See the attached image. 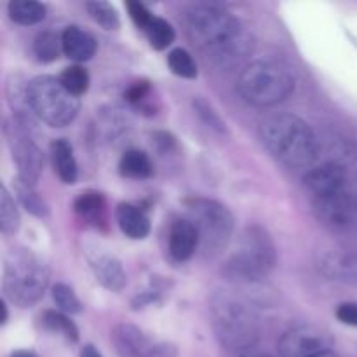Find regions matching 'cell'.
Listing matches in <instances>:
<instances>
[{
  "label": "cell",
  "mask_w": 357,
  "mask_h": 357,
  "mask_svg": "<svg viewBox=\"0 0 357 357\" xmlns=\"http://www.w3.org/2000/svg\"><path fill=\"white\" fill-rule=\"evenodd\" d=\"M185 26L195 47L220 66H234L253 51V37L243 21L213 3L192 6Z\"/></svg>",
  "instance_id": "cell-1"
},
{
  "label": "cell",
  "mask_w": 357,
  "mask_h": 357,
  "mask_svg": "<svg viewBox=\"0 0 357 357\" xmlns=\"http://www.w3.org/2000/svg\"><path fill=\"white\" fill-rule=\"evenodd\" d=\"M260 138L268 152L288 167H310L321 155V139L296 115L267 117L260 124Z\"/></svg>",
  "instance_id": "cell-2"
},
{
  "label": "cell",
  "mask_w": 357,
  "mask_h": 357,
  "mask_svg": "<svg viewBox=\"0 0 357 357\" xmlns=\"http://www.w3.org/2000/svg\"><path fill=\"white\" fill-rule=\"evenodd\" d=\"M213 330L220 345L230 352L248 351L260 338V317L257 310L232 291H218L211 298Z\"/></svg>",
  "instance_id": "cell-3"
},
{
  "label": "cell",
  "mask_w": 357,
  "mask_h": 357,
  "mask_svg": "<svg viewBox=\"0 0 357 357\" xmlns=\"http://www.w3.org/2000/svg\"><path fill=\"white\" fill-rule=\"evenodd\" d=\"M275 265V248L271 236L260 227L241 234L237 246L223 261L222 274L230 281L257 282L267 278Z\"/></svg>",
  "instance_id": "cell-4"
},
{
  "label": "cell",
  "mask_w": 357,
  "mask_h": 357,
  "mask_svg": "<svg viewBox=\"0 0 357 357\" xmlns=\"http://www.w3.org/2000/svg\"><path fill=\"white\" fill-rule=\"evenodd\" d=\"M49 268L28 250H13L3 260V293L20 307H31L49 286Z\"/></svg>",
  "instance_id": "cell-5"
},
{
  "label": "cell",
  "mask_w": 357,
  "mask_h": 357,
  "mask_svg": "<svg viewBox=\"0 0 357 357\" xmlns=\"http://www.w3.org/2000/svg\"><path fill=\"white\" fill-rule=\"evenodd\" d=\"M239 93L255 107H272L284 101L295 91L291 72L274 61H255L239 77Z\"/></svg>",
  "instance_id": "cell-6"
},
{
  "label": "cell",
  "mask_w": 357,
  "mask_h": 357,
  "mask_svg": "<svg viewBox=\"0 0 357 357\" xmlns=\"http://www.w3.org/2000/svg\"><path fill=\"white\" fill-rule=\"evenodd\" d=\"M28 107L51 128H65L80 110L79 98L73 96L59 79L49 75L35 77L26 87Z\"/></svg>",
  "instance_id": "cell-7"
},
{
  "label": "cell",
  "mask_w": 357,
  "mask_h": 357,
  "mask_svg": "<svg viewBox=\"0 0 357 357\" xmlns=\"http://www.w3.org/2000/svg\"><path fill=\"white\" fill-rule=\"evenodd\" d=\"M188 220L195 225L206 255L215 257L225 250L234 232V216L220 202L204 197H190L185 201Z\"/></svg>",
  "instance_id": "cell-8"
},
{
  "label": "cell",
  "mask_w": 357,
  "mask_h": 357,
  "mask_svg": "<svg viewBox=\"0 0 357 357\" xmlns=\"http://www.w3.org/2000/svg\"><path fill=\"white\" fill-rule=\"evenodd\" d=\"M314 213L317 220L335 234H357V194L342 192L331 197L316 199Z\"/></svg>",
  "instance_id": "cell-9"
},
{
  "label": "cell",
  "mask_w": 357,
  "mask_h": 357,
  "mask_svg": "<svg viewBox=\"0 0 357 357\" xmlns=\"http://www.w3.org/2000/svg\"><path fill=\"white\" fill-rule=\"evenodd\" d=\"M330 349H333L330 335L310 324H302L286 331L279 340L281 357H314Z\"/></svg>",
  "instance_id": "cell-10"
},
{
  "label": "cell",
  "mask_w": 357,
  "mask_h": 357,
  "mask_svg": "<svg viewBox=\"0 0 357 357\" xmlns=\"http://www.w3.org/2000/svg\"><path fill=\"white\" fill-rule=\"evenodd\" d=\"M112 338L121 357H176L173 345L155 344L132 324H119Z\"/></svg>",
  "instance_id": "cell-11"
},
{
  "label": "cell",
  "mask_w": 357,
  "mask_h": 357,
  "mask_svg": "<svg viewBox=\"0 0 357 357\" xmlns=\"http://www.w3.org/2000/svg\"><path fill=\"white\" fill-rule=\"evenodd\" d=\"M9 143L10 150H13V159L17 166V173H20V180L35 187L44 171V155H42L40 149L21 131H13Z\"/></svg>",
  "instance_id": "cell-12"
},
{
  "label": "cell",
  "mask_w": 357,
  "mask_h": 357,
  "mask_svg": "<svg viewBox=\"0 0 357 357\" xmlns=\"http://www.w3.org/2000/svg\"><path fill=\"white\" fill-rule=\"evenodd\" d=\"M305 185L316 199L331 197L347 190V173L345 167L335 162H324L305 174Z\"/></svg>",
  "instance_id": "cell-13"
},
{
  "label": "cell",
  "mask_w": 357,
  "mask_h": 357,
  "mask_svg": "<svg viewBox=\"0 0 357 357\" xmlns=\"http://www.w3.org/2000/svg\"><path fill=\"white\" fill-rule=\"evenodd\" d=\"M319 271L337 281L357 282V253L347 250H330L319 255Z\"/></svg>",
  "instance_id": "cell-14"
},
{
  "label": "cell",
  "mask_w": 357,
  "mask_h": 357,
  "mask_svg": "<svg viewBox=\"0 0 357 357\" xmlns=\"http://www.w3.org/2000/svg\"><path fill=\"white\" fill-rule=\"evenodd\" d=\"M201 248V239L194 223L188 218L176 220L169 229V255L176 261H187Z\"/></svg>",
  "instance_id": "cell-15"
},
{
  "label": "cell",
  "mask_w": 357,
  "mask_h": 357,
  "mask_svg": "<svg viewBox=\"0 0 357 357\" xmlns=\"http://www.w3.org/2000/svg\"><path fill=\"white\" fill-rule=\"evenodd\" d=\"M63 52L73 61H87L96 54V40L91 33L79 26H68L61 33Z\"/></svg>",
  "instance_id": "cell-16"
},
{
  "label": "cell",
  "mask_w": 357,
  "mask_h": 357,
  "mask_svg": "<svg viewBox=\"0 0 357 357\" xmlns=\"http://www.w3.org/2000/svg\"><path fill=\"white\" fill-rule=\"evenodd\" d=\"M94 275L98 281L110 291H121L126 286V272L122 268L121 261L110 255H100L94 260H91Z\"/></svg>",
  "instance_id": "cell-17"
},
{
  "label": "cell",
  "mask_w": 357,
  "mask_h": 357,
  "mask_svg": "<svg viewBox=\"0 0 357 357\" xmlns=\"http://www.w3.org/2000/svg\"><path fill=\"white\" fill-rule=\"evenodd\" d=\"M122 232L131 239H145L150 234V220L142 208L132 204H121L115 211Z\"/></svg>",
  "instance_id": "cell-18"
},
{
  "label": "cell",
  "mask_w": 357,
  "mask_h": 357,
  "mask_svg": "<svg viewBox=\"0 0 357 357\" xmlns=\"http://www.w3.org/2000/svg\"><path fill=\"white\" fill-rule=\"evenodd\" d=\"M51 153L54 169L58 173V176L61 178L63 183H75L77 176H79V167H77V160L75 155H73L72 145L66 139H56L51 145Z\"/></svg>",
  "instance_id": "cell-19"
},
{
  "label": "cell",
  "mask_w": 357,
  "mask_h": 357,
  "mask_svg": "<svg viewBox=\"0 0 357 357\" xmlns=\"http://www.w3.org/2000/svg\"><path fill=\"white\" fill-rule=\"evenodd\" d=\"M119 173L124 178L142 180V178L152 176L153 166L145 152H142V150H128V152L121 157Z\"/></svg>",
  "instance_id": "cell-20"
},
{
  "label": "cell",
  "mask_w": 357,
  "mask_h": 357,
  "mask_svg": "<svg viewBox=\"0 0 357 357\" xmlns=\"http://www.w3.org/2000/svg\"><path fill=\"white\" fill-rule=\"evenodd\" d=\"M7 9H9L10 20L23 26L40 23L47 13V7L35 0H13Z\"/></svg>",
  "instance_id": "cell-21"
},
{
  "label": "cell",
  "mask_w": 357,
  "mask_h": 357,
  "mask_svg": "<svg viewBox=\"0 0 357 357\" xmlns=\"http://www.w3.org/2000/svg\"><path fill=\"white\" fill-rule=\"evenodd\" d=\"M73 211L77 216L87 222H101L105 215V197L98 192H86L80 194L73 202Z\"/></svg>",
  "instance_id": "cell-22"
},
{
  "label": "cell",
  "mask_w": 357,
  "mask_h": 357,
  "mask_svg": "<svg viewBox=\"0 0 357 357\" xmlns=\"http://www.w3.org/2000/svg\"><path fill=\"white\" fill-rule=\"evenodd\" d=\"M20 222L21 218L16 202L10 197L7 188L2 187L0 188V230H2V234H6V236H10V234L17 232Z\"/></svg>",
  "instance_id": "cell-23"
},
{
  "label": "cell",
  "mask_w": 357,
  "mask_h": 357,
  "mask_svg": "<svg viewBox=\"0 0 357 357\" xmlns=\"http://www.w3.org/2000/svg\"><path fill=\"white\" fill-rule=\"evenodd\" d=\"M145 33L146 37H149L150 45H152L153 49H157V51H162V49L169 47L174 42V37H176L174 28L171 26L166 20L157 16H153V20L150 21L149 26L145 28Z\"/></svg>",
  "instance_id": "cell-24"
},
{
  "label": "cell",
  "mask_w": 357,
  "mask_h": 357,
  "mask_svg": "<svg viewBox=\"0 0 357 357\" xmlns=\"http://www.w3.org/2000/svg\"><path fill=\"white\" fill-rule=\"evenodd\" d=\"M42 324L47 328L49 331H54V333H59L61 337H65L66 340L75 344L79 340V330H77L75 323L70 319L66 314L56 312V310H47L42 317Z\"/></svg>",
  "instance_id": "cell-25"
},
{
  "label": "cell",
  "mask_w": 357,
  "mask_h": 357,
  "mask_svg": "<svg viewBox=\"0 0 357 357\" xmlns=\"http://www.w3.org/2000/svg\"><path fill=\"white\" fill-rule=\"evenodd\" d=\"M16 195L20 199L21 206L26 209L28 213H31L33 216H38V218H44V216L49 215V208L45 204L44 199L35 192L33 185H28L24 181L17 180L16 183Z\"/></svg>",
  "instance_id": "cell-26"
},
{
  "label": "cell",
  "mask_w": 357,
  "mask_h": 357,
  "mask_svg": "<svg viewBox=\"0 0 357 357\" xmlns=\"http://www.w3.org/2000/svg\"><path fill=\"white\" fill-rule=\"evenodd\" d=\"M167 65H169L171 72L178 77H183V79H195L197 77V63L194 61L190 52L181 47L173 49L169 52Z\"/></svg>",
  "instance_id": "cell-27"
},
{
  "label": "cell",
  "mask_w": 357,
  "mask_h": 357,
  "mask_svg": "<svg viewBox=\"0 0 357 357\" xmlns=\"http://www.w3.org/2000/svg\"><path fill=\"white\" fill-rule=\"evenodd\" d=\"M35 54L38 56L40 61H54L63 51V42L59 35L54 31H42L35 38Z\"/></svg>",
  "instance_id": "cell-28"
},
{
  "label": "cell",
  "mask_w": 357,
  "mask_h": 357,
  "mask_svg": "<svg viewBox=\"0 0 357 357\" xmlns=\"http://www.w3.org/2000/svg\"><path fill=\"white\" fill-rule=\"evenodd\" d=\"M87 10H89L91 17L96 21L100 26L105 30H117L121 21H119V14L112 3L103 2V0H94V2L86 3Z\"/></svg>",
  "instance_id": "cell-29"
},
{
  "label": "cell",
  "mask_w": 357,
  "mask_h": 357,
  "mask_svg": "<svg viewBox=\"0 0 357 357\" xmlns=\"http://www.w3.org/2000/svg\"><path fill=\"white\" fill-rule=\"evenodd\" d=\"M59 82L73 94V96H82L87 89H89V73L86 68L75 65L68 66V68L63 70V73L59 75Z\"/></svg>",
  "instance_id": "cell-30"
},
{
  "label": "cell",
  "mask_w": 357,
  "mask_h": 357,
  "mask_svg": "<svg viewBox=\"0 0 357 357\" xmlns=\"http://www.w3.org/2000/svg\"><path fill=\"white\" fill-rule=\"evenodd\" d=\"M52 300H54L56 307H58L63 314L82 312V303H80L75 291H73L70 286L56 284L54 288H52Z\"/></svg>",
  "instance_id": "cell-31"
},
{
  "label": "cell",
  "mask_w": 357,
  "mask_h": 357,
  "mask_svg": "<svg viewBox=\"0 0 357 357\" xmlns=\"http://www.w3.org/2000/svg\"><path fill=\"white\" fill-rule=\"evenodd\" d=\"M128 10L131 20L135 21V24L138 28H142L145 31V28L149 26L150 21L153 20V14L146 9V6H143L142 2H136V0H129L128 2Z\"/></svg>",
  "instance_id": "cell-32"
},
{
  "label": "cell",
  "mask_w": 357,
  "mask_h": 357,
  "mask_svg": "<svg viewBox=\"0 0 357 357\" xmlns=\"http://www.w3.org/2000/svg\"><path fill=\"white\" fill-rule=\"evenodd\" d=\"M337 319L342 324L357 328V302L340 303L337 309Z\"/></svg>",
  "instance_id": "cell-33"
},
{
  "label": "cell",
  "mask_w": 357,
  "mask_h": 357,
  "mask_svg": "<svg viewBox=\"0 0 357 357\" xmlns=\"http://www.w3.org/2000/svg\"><path fill=\"white\" fill-rule=\"evenodd\" d=\"M194 105H195V108H197V114L201 115V117L204 119V121L208 122L209 126H211V128L218 129V131H223V129H225V128H223V126H225V124H223V122L220 121L218 115H216L215 112L211 110V107H209V105L206 103V101L197 100Z\"/></svg>",
  "instance_id": "cell-34"
},
{
  "label": "cell",
  "mask_w": 357,
  "mask_h": 357,
  "mask_svg": "<svg viewBox=\"0 0 357 357\" xmlns=\"http://www.w3.org/2000/svg\"><path fill=\"white\" fill-rule=\"evenodd\" d=\"M149 94H150L149 82H136V84H132L128 91H126V100H128L129 103L139 105L142 101L146 100V96H149Z\"/></svg>",
  "instance_id": "cell-35"
},
{
  "label": "cell",
  "mask_w": 357,
  "mask_h": 357,
  "mask_svg": "<svg viewBox=\"0 0 357 357\" xmlns=\"http://www.w3.org/2000/svg\"><path fill=\"white\" fill-rule=\"evenodd\" d=\"M80 357H103L100 354V351H98L94 345H84L82 352H80Z\"/></svg>",
  "instance_id": "cell-36"
},
{
  "label": "cell",
  "mask_w": 357,
  "mask_h": 357,
  "mask_svg": "<svg viewBox=\"0 0 357 357\" xmlns=\"http://www.w3.org/2000/svg\"><path fill=\"white\" fill-rule=\"evenodd\" d=\"M10 357H38V356L33 354V352H30V351H16L10 354Z\"/></svg>",
  "instance_id": "cell-37"
},
{
  "label": "cell",
  "mask_w": 357,
  "mask_h": 357,
  "mask_svg": "<svg viewBox=\"0 0 357 357\" xmlns=\"http://www.w3.org/2000/svg\"><path fill=\"white\" fill-rule=\"evenodd\" d=\"M314 357H338V356L335 354L333 349H330V351H324V352H321V354H317V356H314Z\"/></svg>",
  "instance_id": "cell-38"
},
{
  "label": "cell",
  "mask_w": 357,
  "mask_h": 357,
  "mask_svg": "<svg viewBox=\"0 0 357 357\" xmlns=\"http://www.w3.org/2000/svg\"><path fill=\"white\" fill-rule=\"evenodd\" d=\"M2 312H3V316H2V324H6V323H7V317H9V314H7V305H6V302H2Z\"/></svg>",
  "instance_id": "cell-39"
},
{
  "label": "cell",
  "mask_w": 357,
  "mask_h": 357,
  "mask_svg": "<svg viewBox=\"0 0 357 357\" xmlns=\"http://www.w3.org/2000/svg\"><path fill=\"white\" fill-rule=\"evenodd\" d=\"M243 357H268V356H243Z\"/></svg>",
  "instance_id": "cell-40"
},
{
  "label": "cell",
  "mask_w": 357,
  "mask_h": 357,
  "mask_svg": "<svg viewBox=\"0 0 357 357\" xmlns=\"http://www.w3.org/2000/svg\"><path fill=\"white\" fill-rule=\"evenodd\" d=\"M356 194H357V190H356Z\"/></svg>",
  "instance_id": "cell-41"
}]
</instances>
